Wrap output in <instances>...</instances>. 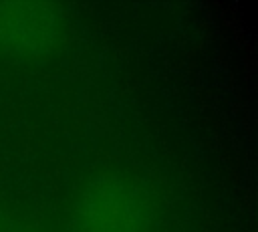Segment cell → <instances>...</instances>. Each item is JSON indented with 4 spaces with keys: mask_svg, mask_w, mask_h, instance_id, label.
<instances>
[{
    "mask_svg": "<svg viewBox=\"0 0 258 232\" xmlns=\"http://www.w3.org/2000/svg\"><path fill=\"white\" fill-rule=\"evenodd\" d=\"M153 206L145 188L117 171L93 176L75 198V232H149Z\"/></svg>",
    "mask_w": 258,
    "mask_h": 232,
    "instance_id": "1",
    "label": "cell"
},
{
    "mask_svg": "<svg viewBox=\"0 0 258 232\" xmlns=\"http://www.w3.org/2000/svg\"><path fill=\"white\" fill-rule=\"evenodd\" d=\"M64 16L48 2H0V56L40 59L54 52Z\"/></svg>",
    "mask_w": 258,
    "mask_h": 232,
    "instance_id": "2",
    "label": "cell"
},
{
    "mask_svg": "<svg viewBox=\"0 0 258 232\" xmlns=\"http://www.w3.org/2000/svg\"><path fill=\"white\" fill-rule=\"evenodd\" d=\"M0 232H44L36 226H30V224H24L8 214H4L0 210Z\"/></svg>",
    "mask_w": 258,
    "mask_h": 232,
    "instance_id": "3",
    "label": "cell"
}]
</instances>
